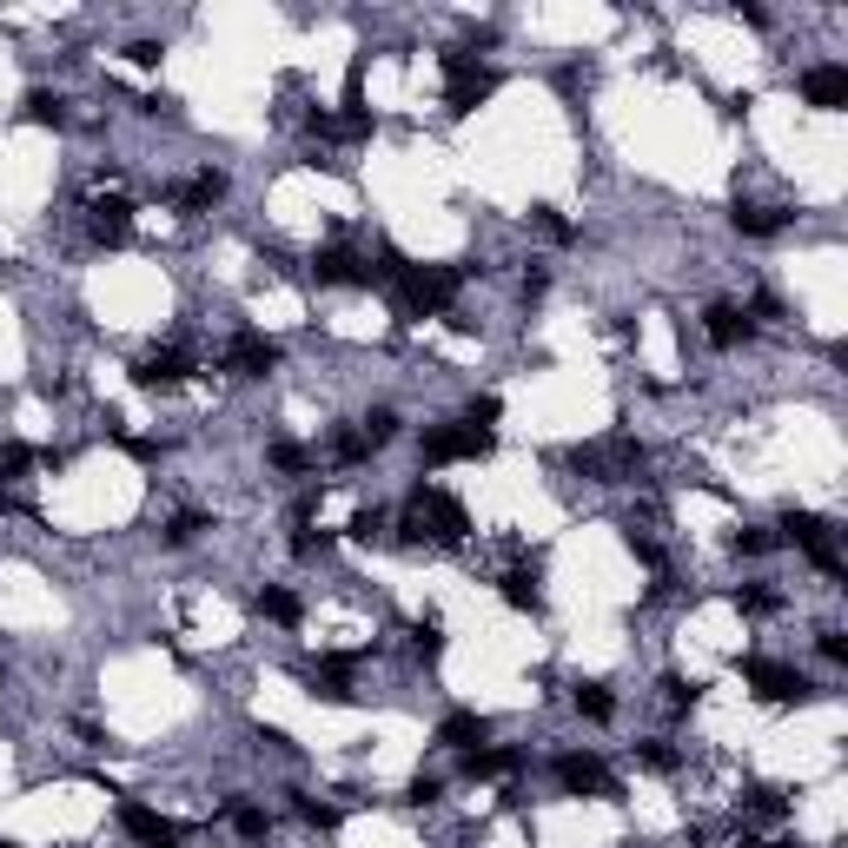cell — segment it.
<instances>
[{"label": "cell", "mask_w": 848, "mask_h": 848, "mask_svg": "<svg viewBox=\"0 0 848 848\" xmlns=\"http://www.w3.org/2000/svg\"><path fill=\"white\" fill-rule=\"evenodd\" d=\"M742 815H755V822H783V815H789V796H783L776 783H749V789H742Z\"/></svg>", "instance_id": "cell-20"}, {"label": "cell", "mask_w": 848, "mask_h": 848, "mask_svg": "<svg viewBox=\"0 0 848 848\" xmlns=\"http://www.w3.org/2000/svg\"><path fill=\"white\" fill-rule=\"evenodd\" d=\"M398 531H404L411 544H464V537H471V518H464V504H458L451 490H432V484H424V490H411Z\"/></svg>", "instance_id": "cell-1"}, {"label": "cell", "mask_w": 848, "mask_h": 848, "mask_svg": "<svg viewBox=\"0 0 848 848\" xmlns=\"http://www.w3.org/2000/svg\"><path fill=\"white\" fill-rule=\"evenodd\" d=\"M438 742H445V749H464V755H471V749H484V742H490V723H484L477 710H451V716L438 723Z\"/></svg>", "instance_id": "cell-16"}, {"label": "cell", "mask_w": 848, "mask_h": 848, "mask_svg": "<svg viewBox=\"0 0 848 848\" xmlns=\"http://www.w3.org/2000/svg\"><path fill=\"white\" fill-rule=\"evenodd\" d=\"M404 796H411V802H438V776H417Z\"/></svg>", "instance_id": "cell-42"}, {"label": "cell", "mask_w": 848, "mask_h": 848, "mask_svg": "<svg viewBox=\"0 0 848 848\" xmlns=\"http://www.w3.org/2000/svg\"><path fill=\"white\" fill-rule=\"evenodd\" d=\"M570 464H577V471H590L597 484H637V471H643V445H637V438L577 445V451H570Z\"/></svg>", "instance_id": "cell-3"}, {"label": "cell", "mask_w": 848, "mask_h": 848, "mask_svg": "<svg viewBox=\"0 0 848 848\" xmlns=\"http://www.w3.org/2000/svg\"><path fill=\"white\" fill-rule=\"evenodd\" d=\"M266 464H272V471H286V477H299V471H312V451H305V445H272V451H266Z\"/></svg>", "instance_id": "cell-29"}, {"label": "cell", "mask_w": 848, "mask_h": 848, "mask_svg": "<svg viewBox=\"0 0 848 848\" xmlns=\"http://www.w3.org/2000/svg\"><path fill=\"white\" fill-rule=\"evenodd\" d=\"M497 398H471V411H464V424H477V432H490V424H497Z\"/></svg>", "instance_id": "cell-38"}, {"label": "cell", "mask_w": 848, "mask_h": 848, "mask_svg": "<svg viewBox=\"0 0 848 848\" xmlns=\"http://www.w3.org/2000/svg\"><path fill=\"white\" fill-rule=\"evenodd\" d=\"M703 331H710V346H716V352H736L742 338H749V318H742L736 305H723V299H716V305L703 312Z\"/></svg>", "instance_id": "cell-17"}, {"label": "cell", "mask_w": 848, "mask_h": 848, "mask_svg": "<svg viewBox=\"0 0 848 848\" xmlns=\"http://www.w3.org/2000/svg\"><path fill=\"white\" fill-rule=\"evenodd\" d=\"M199 531H213V518H199V511H180L173 524H166V544H193Z\"/></svg>", "instance_id": "cell-32"}, {"label": "cell", "mask_w": 848, "mask_h": 848, "mask_svg": "<svg viewBox=\"0 0 848 848\" xmlns=\"http://www.w3.org/2000/svg\"><path fill=\"white\" fill-rule=\"evenodd\" d=\"M226 199V173H193L186 186H180V213H206V206H219Z\"/></svg>", "instance_id": "cell-21"}, {"label": "cell", "mask_w": 848, "mask_h": 848, "mask_svg": "<svg viewBox=\"0 0 848 848\" xmlns=\"http://www.w3.org/2000/svg\"><path fill=\"white\" fill-rule=\"evenodd\" d=\"M822 656H828V663H848V637H841V630H822Z\"/></svg>", "instance_id": "cell-41"}, {"label": "cell", "mask_w": 848, "mask_h": 848, "mask_svg": "<svg viewBox=\"0 0 848 848\" xmlns=\"http://www.w3.org/2000/svg\"><path fill=\"white\" fill-rule=\"evenodd\" d=\"M34 464H40L34 445H0V477H27Z\"/></svg>", "instance_id": "cell-31"}, {"label": "cell", "mask_w": 848, "mask_h": 848, "mask_svg": "<svg viewBox=\"0 0 848 848\" xmlns=\"http://www.w3.org/2000/svg\"><path fill=\"white\" fill-rule=\"evenodd\" d=\"M464 776H471V783H504V776H518V749H471V755H464Z\"/></svg>", "instance_id": "cell-18"}, {"label": "cell", "mask_w": 848, "mask_h": 848, "mask_svg": "<svg viewBox=\"0 0 848 848\" xmlns=\"http://www.w3.org/2000/svg\"><path fill=\"white\" fill-rule=\"evenodd\" d=\"M352 663H359V656H318V663H312V696L352 703V696H359V690H352Z\"/></svg>", "instance_id": "cell-13"}, {"label": "cell", "mask_w": 848, "mask_h": 848, "mask_svg": "<svg viewBox=\"0 0 848 848\" xmlns=\"http://www.w3.org/2000/svg\"><path fill=\"white\" fill-rule=\"evenodd\" d=\"M783 537L776 531H736V557H762V550H776Z\"/></svg>", "instance_id": "cell-37"}, {"label": "cell", "mask_w": 848, "mask_h": 848, "mask_svg": "<svg viewBox=\"0 0 848 848\" xmlns=\"http://www.w3.org/2000/svg\"><path fill=\"white\" fill-rule=\"evenodd\" d=\"M252 610H259V617H272V623H299V617H305V610H299V597H292V590H279V583H266L259 597H252Z\"/></svg>", "instance_id": "cell-23"}, {"label": "cell", "mask_w": 848, "mask_h": 848, "mask_svg": "<svg viewBox=\"0 0 848 848\" xmlns=\"http://www.w3.org/2000/svg\"><path fill=\"white\" fill-rule=\"evenodd\" d=\"M279 365V346L266 331H239L232 346H226V372H239V378H266Z\"/></svg>", "instance_id": "cell-9"}, {"label": "cell", "mask_w": 848, "mask_h": 848, "mask_svg": "<svg viewBox=\"0 0 848 848\" xmlns=\"http://www.w3.org/2000/svg\"><path fill=\"white\" fill-rule=\"evenodd\" d=\"M126 60H133V66H159V40H133Z\"/></svg>", "instance_id": "cell-40"}, {"label": "cell", "mask_w": 848, "mask_h": 848, "mask_svg": "<svg viewBox=\"0 0 848 848\" xmlns=\"http://www.w3.org/2000/svg\"><path fill=\"white\" fill-rule=\"evenodd\" d=\"M445 80H451V94H445V100H451V113H477V107L497 94V73H490V66H477L464 47H451V53H445Z\"/></svg>", "instance_id": "cell-5"}, {"label": "cell", "mask_w": 848, "mask_h": 848, "mask_svg": "<svg viewBox=\"0 0 848 848\" xmlns=\"http://www.w3.org/2000/svg\"><path fill=\"white\" fill-rule=\"evenodd\" d=\"M570 703H577L590 723H610V716H617V703H610V690H604V683H577V696H570Z\"/></svg>", "instance_id": "cell-25"}, {"label": "cell", "mask_w": 848, "mask_h": 848, "mask_svg": "<svg viewBox=\"0 0 848 848\" xmlns=\"http://www.w3.org/2000/svg\"><path fill=\"white\" fill-rule=\"evenodd\" d=\"M312 279L318 286H372V266L359 259L352 245H318L312 252Z\"/></svg>", "instance_id": "cell-8"}, {"label": "cell", "mask_w": 848, "mask_h": 848, "mask_svg": "<svg viewBox=\"0 0 848 848\" xmlns=\"http://www.w3.org/2000/svg\"><path fill=\"white\" fill-rule=\"evenodd\" d=\"M729 219H736V232H749V239H776V232H783V213H776V206H742V199H736Z\"/></svg>", "instance_id": "cell-22"}, {"label": "cell", "mask_w": 848, "mask_h": 848, "mask_svg": "<svg viewBox=\"0 0 848 848\" xmlns=\"http://www.w3.org/2000/svg\"><path fill=\"white\" fill-rule=\"evenodd\" d=\"M663 710H696V696H703V683H696V676H663Z\"/></svg>", "instance_id": "cell-27"}, {"label": "cell", "mask_w": 848, "mask_h": 848, "mask_svg": "<svg viewBox=\"0 0 848 848\" xmlns=\"http://www.w3.org/2000/svg\"><path fill=\"white\" fill-rule=\"evenodd\" d=\"M537 232L564 245V239H570V219H564V213H550V206H537Z\"/></svg>", "instance_id": "cell-39"}, {"label": "cell", "mask_w": 848, "mask_h": 848, "mask_svg": "<svg viewBox=\"0 0 848 848\" xmlns=\"http://www.w3.org/2000/svg\"><path fill=\"white\" fill-rule=\"evenodd\" d=\"M557 783H564L570 796H610V789H617L604 762H597V755H577V749L557 755Z\"/></svg>", "instance_id": "cell-11"}, {"label": "cell", "mask_w": 848, "mask_h": 848, "mask_svg": "<svg viewBox=\"0 0 848 848\" xmlns=\"http://www.w3.org/2000/svg\"><path fill=\"white\" fill-rule=\"evenodd\" d=\"M504 604H511V610H537L544 604V590H537V564H518V570H504Z\"/></svg>", "instance_id": "cell-19"}, {"label": "cell", "mask_w": 848, "mask_h": 848, "mask_svg": "<svg viewBox=\"0 0 848 848\" xmlns=\"http://www.w3.org/2000/svg\"><path fill=\"white\" fill-rule=\"evenodd\" d=\"M637 762H643V770H656V776H669V770H676V762H683V755H676L669 742H643V749H637Z\"/></svg>", "instance_id": "cell-34"}, {"label": "cell", "mask_w": 848, "mask_h": 848, "mask_svg": "<svg viewBox=\"0 0 848 848\" xmlns=\"http://www.w3.org/2000/svg\"><path fill=\"white\" fill-rule=\"evenodd\" d=\"M126 232H133V199H120V193L94 199V239L100 245H126Z\"/></svg>", "instance_id": "cell-15"}, {"label": "cell", "mask_w": 848, "mask_h": 848, "mask_svg": "<svg viewBox=\"0 0 848 848\" xmlns=\"http://www.w3.org/2000/svg\"><path fill=\"white\" fill-rule=\"evenodd\" d=\"M21 113H27L34 126H60V120H66V100H60V94H47V87H34V94L21 100Z\"/></svg>", "instance_id": "cell-24"}, {"label": "cell", "mask_w": 848, "mask_h": 848, "mask_svg": "<svg viewBox=\"0 0 848 848\" xmlns=\"http://www.w3.org/2000/svg\"><path fill=\"white\" fill-rule=\"evenodd\" d=\"M736 610L742 617H770L776 610V590H736Z\"/></svg>", "instance_id": "cell-36"}, {"label": "cell", "mask_w": 848, "mask_h": 848, "mask_svg": "<svg viewBox=\"0 0 848 848\" xmlns=\"http://www.w3.org/2000/svg\"><path fill=\"white\" fill-rule=\"evenodd\" d=\"M458 286H464V266H404L398 272V312L404 318H438V312H451Z\"/></svg>", "instance_id": "cell-2"}, {"label": "cell", "mask_w": 848, "mask_h": 848, "mask_svg": "<svg viewBox=\"0 0 848 848\" xmlns=\"http://www.w3.org/2000/svg\"><path fill=\"white\" fill-rule=\"evenodd\" d=\"M490 458V432L477 424H438V432H424V464L445 471V464H477Z\"/></svg>", "instance_id": "cell-4"}, {"label": "cell", "mask_w": 848, "mask_h": 848, "mask_svg": "<svg viewBox=\"0 0 848 848\" xmlns=\"http://www.w3.org/2000/svg\"><path fill=\"white\" fill-rule=\"evenodd\" d=\"M742 683H749L762 703H776V710H789V703L809 696V676H802V669H789V663H762V656L742 663Z\"/></svg>", "instance_id": "cell-6"}, {"label": "cell", "mask_w": 848, "mask_h": 848, "mask_svg": "<svg viewBox=\"0 0 848 848\" xmlns=\"http://www.w3.org/2000/svg\"><path fill=\"white\" fill-rule=\"evenodd\" d=\"M783 537H789V544H802V550H809V557L828 570V577H841V557H835L828 518H815V511H789V518H783Z\"/></svg>", "instance_id": "cell-7"}, {"label": "cell", "mask_w": 848, "mask_h": 848, "mask_svg": "<svg viewBox=\"0 0 848 848\" xmlns=\"http://www.w3.org/2000/svg\"><path fill=\"white\" fill-rule=\"evenodd\" d=\"M331 458H338V464H365V458H372V438H365V432H338V438H331Z\"/></svg>", "instance_id": "cell-30"}, {"label": "cell", "mask_w": 848, "mask_h": 848, "mask_svg": "<svg viewBox=\"0 0 848 848\" xmlns=\"http://www.w3.org/2000/svg\"><path fill=\"white\" fill-rule=\"evenodd\" d=\"M120 828H126L140 848H180V828L166 822V815H153L146 802H120Z\"/></svg>", "instance_id": "cell-12"}, {"label": "cell", "mask_w": 848, "mask_h": 848, "mask_svg": "<svg viewBox=\"0 0 848 848\" xmlns=\"http://www.w3.org/2000/svg\"><path fill=\"white\" fill-rule=\"evenodd\" d=\"M292 809H299V822H305V828H318V835H331V828H338V809H331V802H318V796H299V789H292Z\"/></svg>", "instance_id": "cell-26"}, {"label": "cell", "mask_w": 848, "mask_h": 848, "mask_svg": "<svg viewBox=\"0 0 848 848\" xmlns=\"http://www.w3.org/2000/svg\"><path fill=\"white\" fill-rule=\"evenodd\" d=\"M802 100L822 107V113L848 107V66H809V73H802Z\"/></svg>", "instance_id": "cell-14"}, {"label": "cell", "mask_w": 848, "mask_h": 848, "mask_svg": "<svg viewBox=\"0 0 848 848\" xmlns=\"http://www.w3.org/2000/svg\"><path fill=\"white\" fill-rule=\"evenodd\" d=\"M359 432L372 438V451H378V445H391V438H398V411H372V417L359 424Z\"/></svg>", "instance_id": "cell-33"}, {"label": "cell", "mask_w": 848, "mask_h": 848, "mask_svg": "<svg viewBox=\"0 0 848 848\" xmlns=\"http://www.w3.org/2000/svg\"><path fill=\"white\" fill-rule=\"evenodd\" d=\"M186 378H193V359H186L180 346H166V352H153V359L133 365V385H140V391H173V385H186Z\"/></svg>", "instance_id": "cell-10"}, {"label": "cell", "mask_w": 848, "mask_h": 848, "mask_svg": "<svg viewBox=\"0 0 848 848\" xmlns=\"http://www.w3.org/2000/svg\"><path fill=\"white\" fill-rule=\"evenodd\" d=\"M0 848H14V841H0Z\"/></svg>", "instance_id": "cell-43"}, {"label": "cell", "mask_w": 848, "mask_h": 848, "mask_svg": "<svg viewBox=\"0 0 848 848\" xmlns=\"http://www.w3.org/2000/svg\"><path fill=\"white\" fill-rule=\"evenodd\" d=\"M232 828H239L245 841H259V835H266L272 822H266V809H252V802H239V809H232Z\"/></svg>", "instance_id": "cell-35"}, {"label": "cell", "mask_w": 848, "mask_h": 848, "mask_svg": "<svg viewBox=\"0 0 848 848\" xmlns=\"http://www.w3.org/2000/svg\"><path fill=\"white\" fill-rule=\"evenodd\" d=\"M411 656H417V663H438V656H445V630H438V623H417V630H411Z\"/></svg>", "instance_id": "cell-28"}]
</instances>
